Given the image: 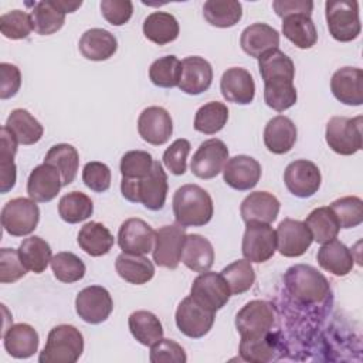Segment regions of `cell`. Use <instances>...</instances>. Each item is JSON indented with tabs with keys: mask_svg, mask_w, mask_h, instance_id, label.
I'll return each mask as SVG.
<instances>
[{
	"mask_svg": "<svg viewBox=\"0 0 363 363\" xmlns=\"http://www.w3.org/2000/svg\"><path fill=\"white\" fill-rule=\"evenodd\" d=\"M258 69L264 81V101L277 112H284L298 99L294 86V61L279 48L271 50L258 58Z\"/></svg>",
	"mask_w": 363,
	"mask_h": 363,
	"instance_id": "6da1fadb",
	"label": "cell"
},
{
	"mask_svg": "<svg viewBox=\"0 0 363 363\" xmlns=\"http://www.w3.org/2000/svg\"><path fill=\"white\" fill-rule=\"evenodd\" d=\"M167 174L160 162L155 160L152 170L140 179H125L121 182L122 196L130 203H140L147 210H162L167 197Z\"/></svg>",
	"mask_w": 363,
	"mask_h": 363,
	"instance_id": "7a4b0ae2",
	"label": "cell"
},
{
	"mask_svg": "<svg viewBox=\"0 0 363 363\" xmlns=\"http://www.w3.org/2000/svg\"><path fill=\"white\" fill-rule=\"evenodd\" d=\"M284 282L288 294L303 305L323 303L330 296V285L316 268L298 264L286 269Z\"/></svg>",
	"mask_w": 363,
	"mask_h": 363,
	"instance_id": "3957f363",
	"label": "cell"
},
{
	"mask_svg": "<svg viewBox=\"0 0 363 363\" xmlns=\"http://www.w3.org/2000/svg\"><path fill=\"white\" fill-rule=\"evenodd\" d=\"M214 213L211 196L197 184H184L173 194V214L183 227H203Z\"/></svg>",
	"mask_w": 363,
	"mask_h": 363,
	"instance_id": "277c9868",
	"label": "cell"
},
{
	"mask_svg": "<svg viewBox=\"0 0 363 363\" xmlns=\"http://www.w3.org/2000/svg\"><path fill=\"white\" fill-rule=\"evenodd\" d=\"M84 352L82 333L72 325H58L47 336L40 363H75Z\"/></svg>",
	"mask_w": 363,
	"mask_h": 363,
	"instance_id": "5b68a950",
	"label": "cell"
},
{
	"mask_svg": "<svg viewBox=\"0 0 363 363\" xmlns=\"http://www.w3.org/2000/svg\"><path fill=\"white\" fill-rule=\"evenodd\" d=\"M325 14L329 34L336 41L349 43L359 37L362 26L357 1L329 0L325 3Z\"/></svg>",
	"mask_w": 363,
	"mask_h": 363,
	"instance_id": "8992f818",
	"label": "cell"
},
{
	"mask_svg": "<svg viewBox=\"0 0 363 363\" xmlns=\"http://www.w3.org/2000/svg\"><path fill=\"white\" fill-rule=\"evenodd\" d=\"M275 311L272 303L254 299L245 303L235 316V328L241 339H259L271 333L275 323Z\"/></svg>",
	"mask_w": 363,
	"mask_h": 363,
	"instance_id": "52a82bcc",
	"label": "cell"
},
{
	"mask_svg": "<svg viewBox=\"0 0 363 363\" xmlns=\"http://www.w3.org/2000/svg\"><path fill=\"white\" fill-rule=\"evenodd\" d=\"M362 116L330 118L326 123L325 132L328 146L337 155H354L362 149Z\"/></svg>",
	"mask_w": 363,
	"mask_h": 363,
	"instance_id": "ba28073f",
	"label": "cell"
},
{
	"mask_svg": "<svg viewBox=\"0 0 363 363\" xmlns=\"http://www.w3.org/2000/svg\"><path fill=\"white\" fill-rule=\"evenodd\" d=\"M40 221V208L37 201L26 197L11 199L1 208V225L13 237L31 234Z\"/></svg>",
	"mask_w": 363,
	"mask_h": 363,
	"instance_id": "9c48e42d",
	"label": "cell"
},
{
	"mask_svg": "<svg viewBox=\"0 0 363 363\" xmlns=\"http://www.w3.org/2000/svg\"><path fill=\"white\" fill-rule=\"evenodd\" d=\"M186 227L180 224L163 225L155 231L153 261L156 265L176 269L182 261V250L186 238Z\"/></svg>",
	"mask_w": 363,
	"mask_h": 363,
	"instance_id": "30bf717a",
	"label": "cell"
},
{
	"mask_svg": "<svg viewBox=\"0 0 363 363\" xmlns=\"http://www.w3.org/2000/svg\"><path fill=\"white\" fill-rule=\"evenodd\" d=\"M216 312L207 309L191 296L184 298L176 309L177 329L191 339H200L206 336L213 328Z\"/></svg>",
	"mask_w": 363,
	"mask_h": 363,
	"instance_id": "8fae6325",
	"label": "cell"
},
{
	"mask_svg": "<svg viewBox=\"0 0 363 363\" xmlns=\"http://www.w3.org/2000/svg\"><path fill=\"white\" fill-rule=\"evenodd\" d=\"M241 251L250 262H265L277 251L275 230L265 223H250L245 227Z\"/></svg>",
	"mask_w": 363,
	"mask_h": 363,
	"instance_id": "7c38bea8",
	"label": "cell"
},
{
	"mask_svg": "<svg viewBox=\"0 0 363 363\" xmlns=\"http://www.w3.org/2000/svg\"><path fill=\"white\" fill-rule=\"evenodd\" d=\"M78 316L91 325L105 322L113 311V301L106 288L91 285L78 292L75 298Z\"/></svg>",
	"mask_w": 363,
	"mask_h": 363,
	"instance_id": "4fadbf2b",
	"label": "cell"
},
{
	"mask_svg": "<svg viewBox=\"0 0 363 363\" xmlns=\"http://www.w3.org/2000/svg\"><path fill=\"white\" fill-rule=\"evenodd\" d=\"M322 176L319 167L306 159L291 162L284 172V183L289 193L299 199L312 197L320 187Z\"/></svg>",
	"mask_w": 363,
	"mask_h": 363,
	"instance_id": "5bb4252c",
	"label": "cell"
},
{
	"mask_svg": "<svg viewBox=\"0 0 363 363\" xmlns=\"http://www.w3.org/2000/svg\"><path fill=\"white\" fill-rule=\"evenodd\" d=\"M190 296L207 309L217 312L228 302L231 291L221 274L206 271L193 281Z\"/></svg>",
	"mask_w": 363,
	"mask_h": 363,
	"instance_id": "9a60e30c",
	"label": "cell"
},
{
	"mask_svg": "<svg viewBox=\"0 0 363 363\" xmlns=\"http://www.w3.org/2000/svg\"><path fill=\"white\" fill-rule=\"evenodd\" d=\"M228 160V149L225 143L217 138L204 140L193 155L190 169L199 179H213L223 172Z\"/></svg>",
	"mask_w": 363,
	"mask_h": 363,
	"instance_id": "2e32d148",
	"label": "cell"
},
{
	"mask_svg": "<svg viewBox=\"0 0 363 363\" xmlns=\"http://www.w3.org/2000/svg\"><path fill=\"white\" fill-rule=\"evenodd\" d=\"M277 250L281 255L294 258L301 257L311 247L313 238L303 221L294 218H284L275 231Z\"/></svg>",
	"mask_w": 363,
	"mask_h": 363,
	"instance_id": "e0dca14e",
	"label": "cell"
},
{
	"mask_svg": "<svg viewBox=\"0 0 363 363\" xmlns=\"http://www.w3.org/2000/svg\"><path fill=\"white\" fill-rule=\"evenodd\" d=\"M261 164L257 159L247 155L230 157L223 169V179L227 186L238 191L254 189L261 179Z\"/></svg>",
	"mask_w": 363,
	"mask_h": 363,
	"instance_id": "ac0fdd59",
	"label": "cell"
},
{
	"mask_svg": "<svg viewBox=\"0 0 363 363\" xmlns=\"http://www.w3.org/2000/svg\"><path fill=\"white\" fill-rule=\"evenodd\" d=\"M138 132L145 142L153 146L164 145L173 133L170 113L162 106L145 108L138 118Z\"/></svg>",
	"mask_w": 363,
	"mask_h": 363,
	"instance_id": "d6986e66",
	"label": "cell"
},
{
	"mask_svg": "<svg viewBox=\"0 0 363 363\" xmlns=\"http://www.w3.org/2000/svg\"><path fill=\"white\" fill-rule=\"evenodd\" d=\"M118 244L128 254H149L155 245V230L140 218H128L119 227Z\"/></svg>",
	"mask_w": 363,
	"mask_h": 363,
	"instance_id": "ffe728a7",
	"label": "cell"
},
{
	"mask_svg": "<svg viewBox=\"0 0 363 363\" xmlns=\"http://www.w3.org/2000/svg\"><path fill=\"white\" fill-rule=\"evenodd\" d=\"M220 89L225 101L248 105L255 96V82L250 71L241 67H233L224 71L220 79Z\"/></svg>",
	"mask_w": 363,
	"mask_h": 363,
	"instance_id": "44dd1931",
	"label": "cell"
},
{
	"mask_svg": "<svg viewBox=\"0 0 363 363\" xmlns=\"http://www.w3.org/2000/svg\"><path fill=\"white\" fill-rule=\"evenodd\" d=\"M333 96L350 106L363 104V71L356 67H343L335 71L330 79Z\"/></svg>",
	"mask_w": 363,
	"mask_h": 363,
	"instance_id": "7402d4cb",
	"label": "cell"
},
{
	"mask_svg": "<svg viewBox=\"0 0 363 363\" xmlns=\"http://www.w3.org/2000/svg\"><path fill=\"white\" fill-rule=\"evenodd\" d=\"M61 187L62 180L60 172L48 163H41L35 166L27 180L28 197L37 203L51 201L57 197Z\"/></svg>",
	"mask_w": 363,
	"mask_h": 363,
	"instance_id": "603a6c76",
	"label": "cell"
},
{
	"mask_svg": "<svg viewBox=\"0 0 363 363\" xmlns=\"http://www.w3.org/2000/svg\"><path fill=\"white\" fill-rule=\"evenodd\" d=\"M213 82L211 64L203 57H186L182 61V77L179 88L189 95L203 94Z\"/></svg>",
	"mask_w": 363,
	"mask_h": 363,
	"instance_id": "cb8c5ba5",
	"label": "cell"
},
{
	"mask_svg": "<svg viewBox=\"0 0 363 363\" xmlns=\"http://www.w3.org/2000/svg\"><path fill=\"white\" fill-rule=\"evenodd\" d=\"M279 200L268 191L250 193L241 203L240 213L245 224L265 223L271 224L279 213Z\"/></svg>",
	"mask_w": 363,
	"mask_h": 363,
	"instance_id": "d4e9b609",
	"label": "cell"
},
{
	"mask_svg": "<svg viewBox=\"0 0 363 363\" xmlns=\"http://www.w3.org/2000/svg\"><path fill=\"white\" fill-rule=\"evenodd\" d=\"M240 44L245 54L254 58H259L265 52L278 48L279 33L269 24L254 23L242 30Z\"/></svg>",
	"mask_w": 363,
	"mask_h": 363,
	"instance_id": "484cf974",
	"label": "cell"
},
{
	"mask_svg": "<svg viewBox=\"0 0 363 363\" xmlns=\"http://www.w3.org/2000/svg\"><path fill=\"white\" fill-rule=\"evenodd\" d=\"M298 130L295 123L284 115L274 116L264 129L265 147L274 155L288 153L296 142Z\"/></svg>",
	"mask_w": 363,
	"mask_h": 363,
	"instance_id": "4316f807",
	"label": "cell"
},
{
	"mask_svg": "<svg viewBox=\"0 0 363 363\" xmlns=\"http://www.w3.org/2000/svg\"><path fill=\"white\" fill-rule=\"evenodd\" d=\"M6 352L16 359H28L38 350L40 337L28 323H16L3 333Z\"/></svg>",
	"mask_w": 363,
	"mask_h": 363,
	"instance_id": "83f0119b",
	"label": "cell"
},
{
	"mask_svg": "<svg viewBox=\"0 0 363 363\" xmlns=\"http://www.w3.org/2000/svg\"><path fill=\"white\" fill-rule=\"evenodd\" d=\"M82 57L91 61H105L111 58L118 50L116 37L104 28L86 30L78 43Z\"/></svg>",
	"mask_w": 363,
	"mask_h": 363,
	"instance_id": "f1b7e54d",
	"label": "cell"
},
{
	"mask_svg": "<svg viewBox=\"0 0 363 363\" xmlns=\"http://www.w3.org/2000/svg\"><path fill=\"white\" fill-rule=\"evenodd\" d=\"M318 264L328 272L336 277L347 275L354 265L352 251L339 240H332L318 250Z\"/></svg>",
	"mask_w": 363,
	"mask_h": 363,
	"instance_id": "f546056e",
	"label": "cell"
},
{
	"mask_svg": "<svg viewBox=\"0 0 363 363\" xmlns=\"http://www.w3.org/2000/svg\"><path fill=\"white\" fill-rule=\"evenodd\" d=\"M182 262L194 272H206L214 264V248L200 234H189L182 250Z\"/></svg>",
	"mask_w": 363,
	"mask_h": 363,
	"instance_id": "4dcf8cb0",
	"label": "cell"
},
{
	"mask_svg": "<svg viewBox=\"0 0 363 363\" xmlns=\"http://www.w3.org/2000/svg\"><path fill=\"white\" fill-rule=\"evenodd\" d=\"M33 6L31 18L34 31L40 35H50L61 30L65 23V13L58 4V0H45L27 3Z\"/></svg>",
	"mask_w": 363,
	"mask_h": 363,
	"instance_id": "1f68e13d",
	"label": "cell"
},
{
	"mask_svg": "<svg viewBox=\"0 0 363 363\" xmlns=\"http://www.w3.org/2000/svg\"><path fill=\"white\" fill-rule=\"evenodd\" d=\"M142 30L145 37L157 45H164L174 41L180 33L176 17L166 11L150 13L145 18Z\"/></svg>",
	"mask_w": 363,
	"mask_h": 363,
	"instance_id": "d6a6232c",
	"label": "cell"
},
{
	"mask_svg": "<svg viewBox=\"0 0 363 363\" xmlns=\"http://www.w3.org/2000/svg\"><path fill=\"white\" fill-rule=\"evenodd\" d=\"M77 241L79 248L88 255L102 257L111 251L115 238L104 224L91 221L81 227Z\"/></svg>",
	"mask_w": 363,
	"mask_h": 363,
	"instance_id": "836d02e7",
	"label": "cell"
},
{
	"mask_svg": "<svg viewBox=\"0 0 363 363\" xmlns=\"http://www.w3.org/2000/svg\"><path fill=\"white\" fill-rule=\"evenodd\" d=\"M115 269L122 279L133 285L146 284L155 275V267L149 258L128 252H122L116 257Z\"/></svg>",
	"mask_w": 363,
	"mask_h": 363,
	"instance_id": "e575fe53",
	"label": "cell"
},
{
	"mask_svg": "<svg viewBox=\"0 0 363 363\" xmlns=\"http://www.w3.org/2000/svg\"><path fill=\"white\" fill-rule=\"evenodd\" d=\"M4 126L14 135L20 145H34L44 133L43 125L27 109L21 108L11 111Z\"/></svg>",
	"mask_w": 363,
	"mask_h": 363,
	"instance_id": "d590c367",
	"label": "cell"
},
{
	"mask_svg": "<svg viewBox=\"0 0 363 363\" xmlns=\"http://www.w3.org/2000/svg\"><path fill=\"white\" fill-rule=\"evenodd\" d=\"M282 34L302 50L313 47L318 41L316 27L311 16L306 14H295L282 18Z\"/></svg>",
	"mask_w": 363,
	"mask_h": 363,
	"instance_id": "8d00e7d4",
	"label": "cell"
},
{
	"mask_svg": "<svg viewBox=\"0 0 363 363\" xmlns=\"http://www.w3.org/2000/svg\"><path fill=\"white\" fill-rule=\"evenodd\" d=\"M17 251L23 265L27 268V271H31L34 274L44 272L52 258L50 244L38 235L23 240Z\"/></svg>",
	"mask_w": 363,
	"mask_h": 363,
	"instance_id": "74e56055",
	"label": "cell"
},
{
	"mask_svg": "<svg viewBox=\"0 0 363 363\" xmlns=\"http://www.w3.org/2000/svg\"><path fill=\"white\" fill-rule=\"evenodd\" d=\"M0 191L4 194L10 191L17 180V167L14 156L17 153V139L14 135L3 126L0 130Z\"/></svg>",
	"mask_w": 363,
	"mask_h": 363,
	"instance_id": "f35d334b",
	"label": "cell"
},
{
	"mask_svg": "<svg viewBox=\"0 0 363 363\" xmlns=\"http://www.w3.org/2000/svg\"><path fill=\"white\" fill-rule=\"evenodd\" d=\"M44 163L52 164L61 174L62 186H68L74 182L77 176L79 166V155L72 145L58 143L50 147L44 157Z\"/></svg>",
	"mask_w": 363,
	"mask_h": 363,
	"instance_id": "ab89813d",
	"label": "cell"
},
{
	"mask_svg": "<svg viewBox=\"0 0 363 363\" xmlns=\"http://www.w3.org/2000/svg\"><path fill=\"white\" fill-rule=\"evenodd\" d=\"M129 330L132 336L143 346H153L163 337V326L159 318L149 311H136L130 313Z\"/></svg>",
	"mask_w": 363,
	"mask_h": 363,
	"instance_id": "60d3db41",
	"label": "cell"
},
{
	"mask_svg": "<svg viewBox=\"0 0 363 363\" xmlns=\"http://www.w3.org/2000/svg\"><path fill=\"white\" fill-rule=\"evenodd\" d=\"M203 16L208 24L228 28L241 20L242 6L235 0H207L203 6Z\"/></svg>",
	"mask_w": 363,
	"mask_h": 363,
	"instance_id": "b9f144b4",
	"label": "cell"
},
{
	"mask_svg": "<svg viewBox=\"0 0 363 363\" xmlns=\"http://www.w3.org/2000/svg\"><path fill=\"white\" fill-rule=\"evenodd\" d=\"M303 223L309 228L312 238L319 244L335 240L340 230L339 221L330 207H318L312 210Z\"/></svg>",
	"mask_w": 363,
	"mask_h": 363,
	"instance_id": "7bdbcfd3",
	"label": "cell"
},
{
	"mask_svg": "<svg viewBox=\"0 0 363 363\" xmlns=\"http://www.w3.org/2000/svg\"><path fill=\"white\" fill-rule=\"evenodd\" d=\"M228 121V108L223 102L213 101L200 106L194 116V129L204 135L220 132Z\"/></svg>",
	"mask_w": 363,
	"mask_h": 363,
	"instance_id": "ee69618b",
	"label": "cell"
},
{
	"mask_svg": "<svg viewBox=\"0 0 363 363\" xmlns=\"http://www.w3.org/2000/svg\"><path fill=\"white\" fill-rule=\"evenodd\" d=\"M94 213V203L91 197L81 191H71L64 194L58 203V214L68 224H77L89 218Z\"/></svg>",
	"mask_w": 363,
	"mask_h": 363,
	"instance_id": "f6af8a7d",
	"label": "cell"
},
{
	"mask_svg": "<svg viewBox=\"0 0 363 363\" xmlns=\"http://www.w3.org/2000/svg\"><path fill=\"white\" fill-rule=\"evenodd\" d=\"M182 77V61L176 55H164L157 58L149 67V78L159 88L179 86Z\"/></svg>",
	"mask_w": 363,
	"mask_h": 363,
	"instance_id": "bcb514c9",
	"label": "cell"
},
{
	"mask_svg": "<svg viewBox=\"0 0 363 363\" xmlns=\"http://www.w3.org/2000/svg\"><path fill=\"white\" fill-rule=\"evenodd\" d=\"M50 264L54 277L64 284H72L82 279L86 271L84 261L69 251L57 252Z\"/></svg>",
	"mask_w": 363,
	"mask_h": 363,
	"instance_id": "7dc6e473",
	"label": "cell"
},
{
	"mask_svg": "<svg viewBox=\"0 0 363 363\" xmlns=\"http://www.w3.org/2000/svg\"><path fill=\"white\" fill-rule=\"evenodd\" d=\"M220 274L225 279L231 295L247 292L255 281V271L248 259H237L223 268Z\"/></svg>",
	"mask_w": 363,
	"mask_h": 363,
	"instance_id": "c3c4849f",
	"label": "cell"
},
{
	"mask_svg": "<svg viewBox=\"0 0 363 363\" xmlns=\"http://www.w3.org/2000/svg\"><path fill=\"white\" fill-rule=\"evenodd\" d=\"M240 356L242 360L254 363H265L277 359L275 353L278 352L277 340H272V333L259 337L240 342Z\"/></svg>",
	"mask_w": 363,
	"mask_h": 363,
	"instance_id": "681fc988",
	"label": "cell"
},
{
	"mask_svg": "<svg viewBox=\"0 0 363 363\" xmlns=\"http://www.w3.org/2000/svg\"><path fill=\"white\" fill-rule=\"evenodd\" d=\"M335 213L340 228H353L363 221V201L356 196L340 197L329 206Z\"/></svg>",
	"mask_w": 363,
	"mask_h": 363,
	"instance_id": "f907efd6",
	"label": "cell"
},
{
	"mask_svg": "<svg viewBox=\"0 0 363 363\" xmlns=\"http://www.w3.org/2000/svg\"><path fill=\"white\" fill-rule=\"evenodd\" d=\"M0 30L6 38L23 40L34 30L31 14L23 10H11L0 17Z\"/></svg>",
	"mask_w": 363,
	"mask_h": 363,
	"instance_id": "816d5d0a",
	"label": "cell"
},
{
	"mask_svg": "<svg viewBox=\"0 0 363 363\" xmlns=\"http://www.w3.org/2000/svg\"><path fill=\"white\" fill-rule=\"evenodd\" d=\"M155 159L145 150H129L121 159V174L125 179L145 177L153 167Z\"/></svg>",
	"mask_w": 363,
	"mask_h": 363,
	"instance_id": "f5cc1de1",
	"label": "cell"
},
{
	"mask_svg": "<svg viewBox=\"0 0 363 363\" xmlns=\"http://www.w3.org/2000/svg\"><path fill=\"white\" fill-rule=\"evenodd\" d=\"M191 145L187 139H176L163 153V163L170 170V173L180 176L187 170V156L190 153Z\"/></svg>",
	"mask_w": 363,
	"mask_h": 363,
	"instance_id": "db71d44e",
	"label": "cell"
},
{
	"mask_svg": "<svg viewBox=\"0 0 363 363\" xmlns=\"http://www.w3.org/2000/svg\"><path fill=\"white\" fill-rule=\"evenodd\" d=\"M149 360L152 363H186L187 356L182 345L172 339H160L150 346Z\"/></svg>",
	"mask_w": 363,
	"mask_h": 363,
	"instance_id": "11a10c76",
	"label": "cell"
},
{
	"mask_svg": "<svg viewBox=\"0 0 363 363\" xmlns=\"http://www.w3.org/2000/svg\"><path fill=\"white\" fill-rule=\"evenodd\" d=\"M27 274V268L23 265L18 251L14 248L0 250V282L11 284L18 281Z\"/></svg>",
	"mask_w": 363,
	"mask_h": 363,
	"instance_id": "9f6ffc18",
	"label": "cell"
},
{
	"mask_svg": "<svg viewBox=\"0 0 363 363\" xmlns=\"http://www.w3.org/2000/svg\"><path fill=\"white\" fill-rule=\"evenodd\" d=\"M84 184L95 193H104L111 187V169L102 162H88L82 169Z\"/></svg>",
	"mask_w": 363,
	"mask_h": 363,
	"instance_id": "6f0895ef",
	"label": "cell"
},
{
	"mask_svg": "<svg viewBox=\"0 0 363 363\" xmlns=\"http://www.w3.org/2000/svg\"><path fill=\"white\" fill-rule=\"evenodd\" d=\"M101 13L112 26L126 24L133 14V4L129 0H102Z\"/></svg>",
	"mask_w": 363,
	"mask_h": 363,
	"instance_id": "680465c9",
	"label": "cell"
},
{
	"mask_svg": "<svg viewBox=\"0 0 363 363\" xmlns=\"http://www.w3.org/2000/svg\"><path fill=\"white\" fill-rule=\"evenodd\" d=\"M21 86L20 69L10 62L0 64V98L9 99L14 96Z\"/></svg>",
	"mask_w": 363,
	"mask_h": 363,
	"instance_id": "91938a15",
	"label": "cell"
},
{
	"mask_svg": "<svg viewBox=\"0 0 363 363\" xmlns=\"http://www.w3.org/2000/svg\"><path fill=\"white\" fill-rule=\"evenodd\" d=\"M272 9L278 17L285 18L295 14L311 16L313 10V1L309 0H275Z\"/></svg>",
	"mask_w": 363,
	"mask_h": 363,
	"instance_id": "94428289",
	"label": "cell"
}]
</instances>
